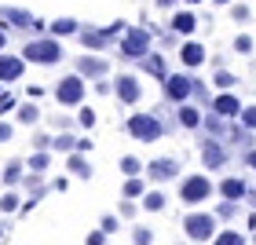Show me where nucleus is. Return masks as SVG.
I'll list each match as a JSON object with an SVG mask.
<instances>
[{"label": "nucleus", "mask_w": 256, "mask_h": 245, "mask_svg": "<svg viewBox=\"0 0 256 245\" xmlns=\"http://www.w3.org/2000/svg\"><path fill=\"white\" fill-rule=\"evenodd\" d=\"M183 230H187L190 242H212V238L220 234L212 212H190L187 220H183Z\"/></svg>", "instance_id": "nucleus-1"}, {"label": "nucleus", "mask_w": 256, "mask_h": 245, "mask_svg": "<svg viewBox=\"0 0 256 245\" xmlns=\"http://www.w3.org/2000/svg\"><path fill=\"white\" fill-rule=\"evenodd\" d=\"M26 55L30 62H40V66H52V62H59L62 59V44L59 40H33V44H26Z\"/></svg>", "instance_id": "nucleus-2"}, {"label": "nucleus", "mask_w": 256, "mask_h": 245, "mask_svg": "<svg viewBox=\"0 0 256 245\" xmlns=\"http://www.w3.org/2000/svg\"><path fill=\"white\" fill-rule=\"evenodd\" d=\"M128 132H132L139 143H154V139H161V121L150 118V114H132V118H128Z\"/></svg>", "instance_id": "nucleus-3"}, {"label": "nucleus", "mask_w": 256, "mask_h": 245, "mask_svg": "<svg viewBox=\"0 0 256 245\" xmlns=\"http://www.w3.org/2000/svg\"><path fill=\"white\" fill-rule=\"evenodd\" d=\"M208 194H212L208 176H187V180L180 183V202H187V205H202Z\"/></svg>", "instance_id": "nucleus-4"}, {"label": "nucleus", "mask_w": 256, "mask_h": 245, "mask_svg": "<svg viewBox=\"0 0 256 245\" xmlns=\"http://www.w3.org/2000/svg\"><path fill=\"white\" fill-rule=\"evenodd\" d=\"M146 48H150V33L146 30H128L121 37V55L124 59H143Z\"/></svg>", "instance_id": "nucleus-5"}, {"label": "nucleus", "mask_w": 256, "mask_h": 245, "mask_svg": "<svg viewBox=\"0 0 256 245\" xmlns=\"http://www.w3.org/2000/svg\"><path fill=\"white\" fill-rule=\"evenodd\" d=\"M80 99H84V84H80V77H62L59 88H55V102H62V106H77Z\"/></svg>", "instance_id": "nucleus-6"}, {"label": "nucleus", "mask_w": 256, "mask_h": 245, "mask_svg": "<svg viewBox=\"0 0 256 245\" xmlns=\"http://www.w3.org/2000/svg\"><path fill=\"white\" fill-rule=\"evenodd\" d=\"M176 172H180V161H176V158H158V161H150V165H146V176L158 180V183L172 180Z\"/></svg>", "instance_id": "nucleus-7"}, {"label": "nucleus", "mask_w": 256, "mask_h": 245, "mask_svg": "<svg viewBox=\"0 0 256 245\" xmlns=\"http://www.w3.org/2000/svg\"><path fill=\"white\" fill-rule=\"evenodd\" d=\"M202 161H205V168H224L227 150L220 146L216 139H205V143H202Z\"/></svg>", "instance_id": "nucleus-8"}, {"label": "nucleus", "mask_w": 256, "mask_h": 245, "mask_svg": "<svg viewBox=\"0 0 256 245\" xmlns=\"http://www.w3.org/2000/svg\"><path fill=\"white\" fill-rule=\"evenodd\" d=\"M190 92H194V80H190V77H165V96H168V99L183 102Z\"/></svg>", "instance_id": "nucleus-9"}, {"label": "nucleus", "mask_w": 256, "mask_h": 245, "mask_svg": "<svg viewBox=\"0 0 256 245\" xmlns=\"http://www.w3.org/2000/svg\"><path fill=\"white\" fill-rule=\"evenodd\" d=\"M212 110L220 114V118H242V110H246V106H242V102L227 92V96H220V99L212 102Z\"/></svg>", "instance_id": "nucleus-10"}, {"label": "nucleus", "mask_w": 256, "mask_h": 245, "mask_svg": "<svg viewBox=\"0 0 256 245\" xmlns=\"http://www.w3.org/2000/svg\"><path fill=\"white\" fill-rule=\"evenodd\" d=\"M246 190H249V186L242 183V180H234V176H227L224 183H220V194H224V202H242V198H246Z\"/></svg>", "instance_id": "nucleus-11"}, {"label": "nucleus", "mask_w": 256, "mask_h": 245, "mask_svg": "<svg viewBox=\"0 0 256 245\" xmlns=\"http://www.w3.org/2000/svg\"><path fill=\"white\" fill-rule=\"evenodd\" d=\"M18 77H22V59L0 55V80H18Z\"/></svg>", "instance_id": "nucleus-12"}, {"label": "nucleus", "mask_w": 256, "mask_h": 245, "mask_svg": "<svg viewBox=\"0 0 256 245\" xmlns=\"http://www.w3.org/2000/svg\"><path fill=\"white\" fill-rule=\"evenodd\" d=\"M118 99H121V102H136V99H139L136 77H118Z\"/></svg>", "instance_id": "nucleus-13"}, {"label": "nucleus", "mask_w": 256, "mask_h": 245, "mask_svg": "<svg viewBox=\"0 0 256 245\" xmlns=\"http://www.w3.org/2000/svg\"><path fill=\"white\" fill-rule=\"evenodd\" d=\"M180 59L187 62V66H202V62H205V48L190 40V44H183V48H180Z\"/></svg>", "instance_id": "nucleus-14"}, {"label": "nucleus", "mask_w": 256, "mask_h": 245, "mask_svg": "<svg viewBox=\"0 0 256 245\" xmlns=\"http://www.w3.org/2000/svg\"><path fill=\"white\" fill-rule=\"evenodd\" d=\"M106 40H110L106 30H84L80 33V44H84V48H106Z\"/></svg>", "instance_id": "nucleus-15"}, {"label": "nucleus", "mask_w": 256, "mask_h": 245, "mask_svg": "<svg viewBox=\"0 0 256 245\" xmlns=\"http://www.w3.org/2000/svg\"><path fill=\"white\" fill-rule=\"evenodd\" d=\"M66 168L74 172V176H80V180H92V165L84 161V154H70V161H66Z\"/></svg>", "instance_id": "nucleus-16"}, {"label": "nucleus", "mask_w": 256, "mask_h": 245, "mask_svg": "<svg viewBox=\"0 0 256 245\" xmlns=\"http://www.w3.org/2000/svg\"><path fill=\"white\" fill-rule=\"evenodd\" d=\"M0 18L15 22V26H33V15L30 11H18V8H0Z\"/></svg>", "instance_id": "nucleus-17"}, {"label": "nucleus", "mask_w": 256, "mask_h": 245, "mask_svg": "<svg viewBox=\"0 0 256 245\" xmlns=\"http://www.w3.org/2000/svg\"><path fill=\"white\" fill-rule=\"evenodd\" d=\"M80 74H84V77H102V74H106V62H102V59H88V55H84V59H80Z\"/></svg>", "instance_id": "nucleus-18"}, {"label": "nucleus", "mask_w": 256, "mask_h": 245, "mask_svg": "<svg viewBox=\"0 0 256 245\" xmlns=\"http://www.w3.org/2000/svg\"><path fill=\"white\" fill-rule=\"evenodd\" d=\"M194 26H198V18L190 15V11H180V15L172 18V30L176 33H194Z\"/></svg>", "instance_id": "nucleus-19"}, {"label": "nucleus", "mask_w": 256, "mask_h": 245, "mask_svg": "<svg viewBox=\"0 0 256 245\" xmlns=\"http://www.w3.org/2000/svg\"><path fill=\"white\" fill-rule=\"evenodd\" d=\"M143 66H146V74H154V77H161V80L168 77V70H165V59H161V55H146V59H143Z\"/></svg>", "instance_id": "nucleus-20"}, {"label": "nucleus", "mask_w": 256, "mask_h": 245, "mask_svg": "<svg viewBox=\"0 0 256 245\" xmlns=\"http://www.w3.org/2000/svg\"><path fill=\"white\" fill-rule=\"evenodd\" d=\"M143 208H146V212H161V208H165V194H161V190L143 194Z\"/></svg>", "instance_id": "nucleus-21"}, {"label": "nucleus", "mask_w": 256, "mask_h": 245, "mask_svg": "<svg viewBox=\"0 0 256 245\" xmlns=\"http://www.w3.org/2000/svg\"><path fill=\"white\" fill-rule=\"evenodd\" d=\"M180 124H183V128H198V124H202V110L183 106V110H180Z\"/></svg>", "instance_id": "nucleus-22"}, {"label": "nucleus", "mask_w": 256, "mask_h": 245, "mask_svg": "<svg viewBox=\"0 0 256 245\" xmlns=\"http://www.w3.org/2000/svg\"><path fill=\"white\" fill-rule=\"evenodd\" d=\"M48 30L55 33V37H66V33H77V22H74V18H55Z\"/></svg>", "instance_id": "nucleus-23"}, {"label": "nucleus", "mask_w": 256, "mask_h": 245, "mask_svg": "<svg viewBox=\"0 0 256 245\" xmlns=\"http://www.w3.org/2000/svg\"><path fill=\"white\" fill-rule=\"evenodd\" d=\"M146 194V183L139 180V176H128V183H124V198H143Z\"/></svg>", "instance_id": "nucleus-24"}, {"label": "nucleus", "mask_w": 256, "mask_h": 245, "mask_svg": "<svg viewBox=\"0 0 256 245\" xmlns=\"http://www.w3.org/2000/svg\"><path fill=\"white\" fill-rule=\"evenodd\" d=\"M22 180V161H8V168H4V186H15Z\"/></svg>", "instance_id": "nucleus-25"}, {"label": "nucleus", "mask_w": 256, "mask_h": 245, "mask_svg": "<svg viewBox=\"0 0 256 245\" xmlns=\"http://www.w3.org/2000/svg\"><path fill=\"white\" fill-rule=\"evenodd\" d=\"M212 245H246V238H242L238 230H220V234L212 238Z\"/></svg>", "instance_id": "nucleus-26"}, {"label": "nucleus", "mask_w": 256, "mask_h": 245, "mask_svg": "<svg viewBox=\"0 0 256 245\" xmlns=\"http://www.w3.org/2000/svg\"><path fill=\"white\" fill-rule=\"evenodd\" d=\"M18 208H22V198L18 194H0V212H18Z\"/></svg>", "instance_id": "nucleus-27"}, {"label": "nucleus", "mask_w": 256, "mask_h": 245, "mask_svg": "<svg viewBox=\"0 0 256 245\" xmlns=\"http://www.w3.org/2000/svg\"><path fill=\"white\" fill-rule=\"evenodd\" d=\"M121 172L124 176H139V172H143V161L139 158H121Z\"/></svg>", "instance_id": "nucleus-28"}, {"label": "nucleus", "mask_w": 256, "mask_h": 245, "mask_svg": "<svg viewBox=\"0 0 256 245\" xmlns=\"http://www.w3.org/2000/svg\"><path fill=\"white\" fill-rule=\"evenodd\" d=\"M37 118H40V110H37V106H30V102L18 110V121H22V124H37Z\"/></svg>", "instance_id": "nucleus-29"}, {"label": "nucleus", "mask_w": 256, "mask_h": 245, "mask_svg": "<svg viewBox=\"0 0 256 245\" xmlns=\"http://www.w3.org/2000/svg\"><path fill=\"white\" fill-rule=\"evenodd\" d=\"M132 242L136 245H150V242H154V230H150V227H136L132 230Z\"/></svg>", "instance_id": "nucleus-30"}, {"label": "nucleus", "mask_w": 256, "mask_h": 245, "mask_svg": "<svg viewBox=\"0 0 256 245\" xmlns=\"http://www.w3.org/2000/svg\"><path fill=\"white\" fill-rule=\"evenodd\" d=\"M118 227L121 224H118V216H114V212H106V216L99 220V230H106V234H118Z\"/></svg>", "instance_id": "nucleus-31"}, {"label": "nucleus", "mask_w": 256, "mask_h": 245, "mask_svg": "<svg viewBox=\"0 0 256 245\" xmlns=\"http://www.w3.org/2000/svg\"><path fill=\"white\" fill-rule=\"evenodd\" d=\"M44 168H48V154L40 150V154H33V158H30V172H44Z\"/></svg>", "instance_id": "nucleus-32"}, {"label": "nucleus", "mask_w": 256, "mask_h": 245, "mask_svg": "<svg viewBox=\"0 0 256 245\" xmlns=\"http://www.w3.org/2000/svg\"><path fill=\"white\" fill-rule=\"evenodd\" d=\"M52 146L55 150H77V139L74 136H59V139H52Z\"/></svg>", "instance_id": "nucleus-33"}, {"label": "nucleus", "mask_w": 256, "mask_h": 245, "mask_svg": "<svg viewBox=\"0 0 256 245\" xmlns=\"http://www.w3.org/2000/svg\"><path fill=\"white\" fill-rule=\"evenodd\" d=\"M234 212H238V202H224V205L216 208V216H220V220H230Z\"/></svg>", "instance_id": "nucleus-34"}, {"label": "nucleus", "mask_w": 256, "mask_h": 245, "mask_svg": "<svg viewBox=\"0 0 256 245\" xmlns=\"http://www.w3.org/2000/svg\"><path fill=\"white\" fill-rule=\"evenodd\" d=\"M216 84H220V88H234V84H238V80H234V77H230V74H227V70H220V74H216Z\"/></svg>", "instance_id": "nucleus-35"}, {"label": "nucleus", "mask_w": 256, "mask_h": 245, "mask_svg": "<svg viewBox=\"0 0 256 245\" xmlns=\"http://www.w3.org/2000/svg\"><path fill=\"white\" fill-rule=\"evenodd\" d=\"M242 124H246V128H256V106H246V110H242Z\"/></svg>", "instance_id": "nucleus-36"}, {"label": "nucleus", "mask_w": 256, "mask_h": 245, "mask_svg": "<svg viewBox=\"0 0 256 245\" xmlns=\"http://www.w3.org/2000/svg\"><path fill=\"white\" fill-rule=\"evenodd\" d=\"M84 245H106V230H92L84 238Z\"/></svg>", "instance_id": "nucleus-37"}, {"label": "nucleus", "mask_w": 256, "mask_h": 245, "mask_svg": "<svg viewBox=\"0 0 256 245\" xmlns=\"http://www.w3.org/2000/svg\"><path fill=\"white\" fill-rule=\"evenodd\" d=\"M234 48H238V52H252V40L246 37V33H242V37L234 40Z\"/></svg>", "instance_id": "nucleus-38"}, {"label": "nucleus", "mask_w": 256, "mask_h": 245, "mask_svg": "<svg viewBox=\"0 0 256 245\" xmlns=\"http://www.w3.org/2000/svg\"><path fill=\"white\" fill-rule=\"evenodd\" d=\"M80 124L92 128V124H96V114H92V110H80Z\"/></svg>", "instance_id": "nucleus-39"}, {"label": "nucleus", "mask_w": 256, "mask_h": 245, "mask_svg": "<svg viewBox=\"0 0 256 245\" xmlns=\"http://www.w3.org/2000/svg\"><path fill=\"white\" fill-rule=\"evenodd\" d=\"M234 18H238V22H246V18H249V8H246V4H238V8H234Z\"/></svg>", "instance_id": "nucleus-40"}, {"label": "nucleus", "mask_w": 256, "mask_h": 245, "mask_svg": "<svg viewBox=\"0 0 256 245\" xmlns=\"http://www.w3.org/2000/svg\"><path fill=\"white\" fill-rule=\"evenodd\" d=\"M8 139H11V124L0 121V143H8Z\"/></svg>", "instance_id": "nucleus-41"}, {"label": "nucleus", "mask_w": 256, "mask_h": 245, "mask_svg": "<svg viewBox=\"0 0 256 245\" xmlns=\"http://www.w3.org/2000/svg\"><path fill=\"white\" fill-rule=\"evenodd\" d=\"M0 110H11V96H0Z\"/></svg>", "instance_id": "nucleus-42"}, {"label": "nucleus", "mask_w": 256, "mask_h": 245, "mask_svg": "<svg viewBox=\"0 0 256 245\" xmlns=\"http://www.w3.org/2000/svg\"><path fill=\"white\" fill-rule=\"evenodd\" d=\"M246 161H249V168H256V150H249V154H246Z\"/></svg>", "instance_id": "nucleus-43"}, {"label": "nucleus", "mask_w": 256, "mask_h": 245, "mask_svg": "<svg viewBox=\"0 0 256 245\" xmlns=\"http://www.w3.org/2000/svg\"><path fill=\"white\" fill-rule=\"evenodd\" d=\"M172 4H176V0H158V8H172Z\"/></svg>", "instance_id": "nucleus-44"}, {"label": "nucleus", "mask_w": 256, "mask_h": 245, "mask_svg": "<svg viewBox=\"0 0 256 245\" xmlns=\"http://www.w3.org/2000/svg\"><path fill=\"white\" fill-rule=\"evenodd\" d=\"M4 44H8V37H4V30H0V52H4Z\"/></svg>", "instance_id": "nucleus-45"}, {"label": "nucleus", "mask_w": 256, "mask_h": 245, "mask_svg": "<svg viewBox=\"0 0 256 245\" xmlns=\"http://www.w3.org/2000/svg\"><path fill=\"white\" fill-rule=\"evenodd\" d=\"M216 4H230V0H216Z\"/></svg>", "instance_id": "nucleus-46"}, {"label": "nucleus", "mask_w": 256, "mask_h": 245, "mask_svg": "<svg viewBox=\"0 0 256 245\" xmlns=\"http://www.w3.org/2000/svg\"><path fill=\"white\" fill-rule=\"evenodd\" d=\"M187 4H202V0H187Z\"/></svg>", "instance_id": "nucleus-47"}, {"label": "nucleus", "mask_w": 256, "mask_h": 245, "mask_svg": "<svg viewBox=\"0 0 256 245\" xmlns=\"http://www.w3.org/2000/svg\"><path fill=\"white\" fill-rule=\"evenodd\" d=\"M252 242H256V238H252Z\"/></svg>", "instance_id": "nucleus-48"}]
</instances>
